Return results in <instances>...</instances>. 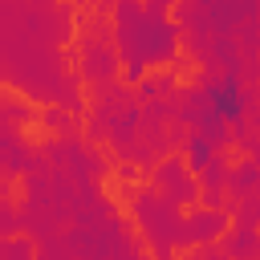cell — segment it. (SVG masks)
Masks as SVG:
<instances>
[{
    "instance_id": "2",
    "label": "cell",
    "mask_w": 260,
    "mask_h": 260,
    "mask_svg": "<svg viewBox=\"0 0 260 260\" xmlns=\"http://www.w3.org/2000/svg\"><path fill=\"white\" fill-rule=\"evenodd\" d=\"M191 158H195L199 167L207 162V142H203V138H195V142H191Z\"/></svg>"
},
{
    "instance_id": "1",
    "label": "cell",
    "mask_w": 260,
    "mask_h": 260,
    "mask_svg": "<svg viewBox=\"0 0 260 260\" xmlns=\"http://www.w3.org/2000/svg\"><path fill=\"white\" fill-rule=\"evenodd\" d=\"M244 114V93H240V81L236 77H219L211 85V118L215 122H240Z\"/></svg>"
}]
</instances>
